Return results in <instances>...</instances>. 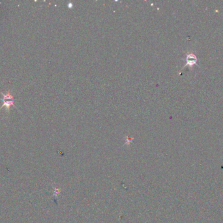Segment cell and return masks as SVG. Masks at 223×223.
<instances>
[{"mask_svg":"<svg viewBox=\"0 0 223 223\" xmlns=\"http://www.w3.org/2000/svg\"><path fill=\"white\" fill-rule=\"evenodd\" d=\"M198 58L196 55L193 53H190L188 54L186 57V65L185 66H190L192 67L194 66V64H197Z\"/></svg>","mask_w":223,"mask_h":223,"instance_id":"cell-1","label":"cell"},{"mask_svg":"<svg viewBox=\"0 0 223 223\" xmlns=\"http://www.w3.org/2000/svg\"><path fill=\"white\" fill-rule=\"evenodd\" d=\"M1 100L3 101V106L0 108V109H1L3 106H5L7 109L9 110L10 107H11V106H14L15 100H12V101H7L5 100Z\"/></svg>","mask_w":223,"mask_h":223,"instance_id":"cell-2","label":"cell"},{"mask_svg":"<svg viewBox=\"0 0 223 223\" xmlns=\"http://www.w3.org/2000/svg\"><path fill=\"white\" fill-rule=\"evenodd\" d=\"M60 192H61V188H56L54 189V195L56 196H58V194L60 193Z\"/></svg>","mask_w":223,"mask_h":223,"instance_id":"cell-3","label":"cell"}]
</instances>
